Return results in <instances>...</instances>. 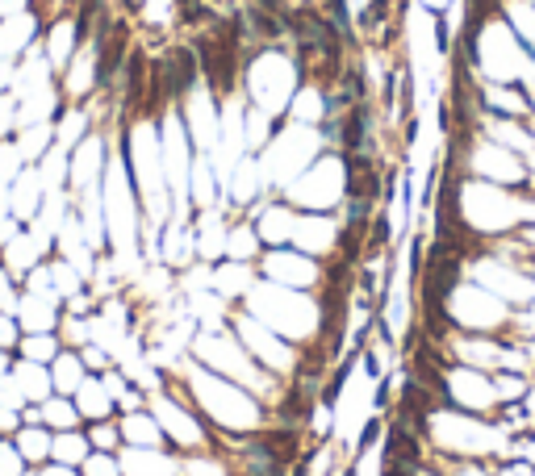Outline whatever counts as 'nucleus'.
Masks as SVG:
<instances>
[{"label": "nucleus", "instance_id": "nucleus-1", "mask_svg": "<svg viewBox=\"0 0 535 476\" xmlns=\"http://www.w3.org/2000/svg\"><path fill=\"white\" fill-rule=\"evenodd\" d=\"M59 322H63V297L21 288V297H17V327H21V335H59Z\"/></svg>", "mask_w": 535, "mask_h": 476}, {"label": "nucleus", "instance_id": "nucleus-2", "mask_svg": "<svg viewBox=\"0 0 535 476\" xmlns=\"http://www.w3.org/2000/svg\"><path fill=\"white\" fill-rule=\"evenodd\" d=\"M9 381H13V389L21 393V401H26V406H42L46 397L55 393V384H51V367L34 364V359H21V355L13 359Z\"/></svg>", "mask_w": 535, "mask_h": 476}, {"label": "nucleus", "instance_id": "nucleus-3", "mask_svg": "<svg viewBox=\"0 0 535 476\" xmlns=\"http://www.w3.org/2000/svg\"><path fill=\"white\" fill-rule=\"evenodd\" d=\"M21 451V460L29 468H42V464H51V448H55V431L46 426V422H21L17 426V435H9Z\"/></svg>", "mask_w": 535, "mask_h": 476}, {"label": "nucleus", "instance_id": "nucleus-4", "mask_svg": "<svg viewBox=\"0 0 535 476\" xmlns=\"http://www.w3.org/2000/svg\"><path fill=\"white\" fill-rule=\"evenodd\" d=\"M71 397H76V409H80L84 426H88V422L118 418V401L109 397V389H105V381H101V376H84V384Z\"/></svg>", "mask_w": 535, "mask_h": 476}, {"label": "nucleus", "instance_id": "nucleus-5", "mask_svg": "<svg viewBox=\"0 0 535 476\" xmlns=\"http://www.w3.org/2000/svg\"><path fill=\"white\" fill-rule=\"evenodd\" d=\"M84 376H93L88 367H84V359H80V351H71V347H63V351L51 359V384H55V393H63V397H71L76 389L84 384Z\"/></svg>", "mask_w": 535, "mask_h": 476}, {"label": "nucleus", "instance_id": "nucleus-6", "mask_svg": "<svg viewBox=\"0 0 535 476\" xmlns=\"http://www.w3.org/2000/svg\"><path fill=\"white\" fill-rule=\"evenodd\" d=\"M42 422L51 426V431H76V426H84L80 409H76V397H63V393H51L46 401H42Z\"/></svg>", "mask_w": 535, "mask_h": 476}, {"label": "nucleus", "instance_id": "nucleus-7", "mask_svg": "<svg viewBox=\"0 0 535 476\" xmlns=\"http://www.w3.org/2000/svg\"><path fill=\"white\" fill-rule=\"evenodd\" d=\"M88 451H93V443H88V435H84V426H76V431H59L55 435L51 460L68 464V468H80V464L88 460Z\"/></svg>", "mask_w": 535, "mask_h": 476}, {"label": "nucleus", "instance_id": "nucleus-8", "mask_svg": "<svg viewBox=\"0 0 535 476\" xmlns=\"http://www.w3.org/2000/svg\"><path fill=\"white\" fill-rule=\"evenodd\" d=\"M63 351V339L59 335H21V343H17V355L21 359H34V364H46L51 367V359Z\"/></svg>", "mask_w": 535, "mask_h": 476}, {"label": "nucleus", "instance_id": "nucleus-9", "mask_svg": "<svg viewBox=\"0 0 535 476\" xmlns=\"http://www.w3.org/2000/svg\"><path fill=\"white\" fill-rule=\"evenodd\" d=\"M21 409H26L21 393L13 389V381H4L0 384V439L17 435V426H21Z\"/></svg>", "mask_w": 535, "mask_h": 476}, {"label": "nucleus", "instance_id": "nucleus-10", "mask_svg": "<svg viewBox=\"0 0 535 476\" xmlns=\"http://www.w3.org/2000/svg\"><path fill=\"white\" fill-rule=\"evenodd\" d=\"M84 435H88V443H93V451H118L126 448L122 443V426H118V418H105V422H88L84 426Z\"/></svg>", "mask_w": 535, "mask_h": 476}, {"label": "nucleus", "instance_id": "nucleus-11", "mask_svg": "<svg viewBox=\"0 0 535 476\" xmlns=\"http://www.w3.org/2000/svg\"><path fill=\"white\" fill-rule=\"evenodd\" d=\"M80 476H126V472L113 451H88V460L80 464Z\"/></svg>", "mask_w": 535, "mask_h": 476}, {"label": "nucleus", "instance_id": "nucleus-12", "mask_svg": "<svg viewBox=\"0 0 535 476\" xmlns=\"http://www.w3.org/2000/svg\"><path fill=\"white\" fill-rule=\"evenodd\" d=\"M17 297H21V280L0 263V313H13L17 318Z\"/></svg>", "mask_w": 535, "mask_h": 476}, {"label": "nucleus", "instance_id": "nucleus-13", "mask_svg": "<svg viewBox=\"0 0 535 476\" xmlns=\"http://www.w3.org/2000/svg\"><path fill=\"white\" fill-rule=\"evenodd\" d=\"M29 464L21 460V451H17L13 439H0V476H21Z\"/></svg>", "mask_w": 535, "mask_h": 476}, {"label": "nucleus", "instance_id": "nucleus-14", "mask_svg": "<svg viewBox=\"0 0 535 476\" xmlns=\"http://www.w3.org/2000/svg\"><path fill=\"white\" fill-rule=\"evenodd\" d=\"M389 230H393V226H389V218L381 214V218L369 226V246H364V255L372 259V255H381V251H389Z\"/></svg>", "mask_w": 535, "mask_h": 476}, {"label": "nucleus", "instance_id": "nucleus-15", "mask_svg": "<svg viewBox=\"0 0 535 476\" xmlns=\"http://www.w3.org/2000/svg\"><path fill=\"white\" fill-rule=\"evenodd\" d=\"M17 343H21V327H17L13 313H0V351H13L17 355Z\"/></svg>", "mask_w": 535, "mask_h": 476}, {"label": "nucleus", "instance_id": "nucleus-16", "mask_svg": "<svg viewBox=\"0 0 535 476\" xmlns=\"http://www.w3.org/2000/svg\"><path fill=\"white\" fill-rule=\"evenodd\" d=\"M381 431H385L381 418H369V422H364V431H360V443H356V460L372 448V443H377V439H381Z\"/></svg>", "mask_w": 535, "mask_h": 476}, {"label": "nucleus", "instance_id": "nucleus-17", "mask_svg": "<svg viewBox=\"0 0 535 476\" xmlns=\"http://www.w3.org/2000/svg\"><path fill=\"white\" fill-rule=\"evenodd\" d=\"M423 243H426V238H414V243H410V272H414V280L423 276V259H426Z\"/></svg>", "mask_w": 535, "mask_h": 476}, {"label": "nucleus", "instance_id": "nucleus-18", "mask_svg": "<svg viewBox=\"0 0 535 476\" xmlns=\"http://www.w3.org/2000/svg\"><path fill=\"white\" fill-rule=\"evenodd\" d=\"M38 476H80V468H68V464L51 460V464H42V468H38Z\"/></svg>", "mask_w": 535, "mask_h": 476}, {"label": "nucleus", "instance_id": "nucleus-19", "mask_svg": "<svg viewBox=\"0 0 535 476\" xmlns=\"http://www.w3.org/2000/svg\"><path fill=\"white\" fill-rule=\"evenodd\" d=\"M389 397H393V376H381V384H377V409L389 406Z\"/></svg>", "mask_w": 535, "mask_h": 476}, {"label": "nucleus", "instance_id": "nucleus-20", "mask_svg": "<svg viewBox=\"0 0 535 476\" xmlns=\"http://www.w3.org/2000/svg\"><path fill=\"white\" fill-rule=\"evenodd\" d=\"M360 364H364V372H369V376H377V372H381V359H377V351H369V347L360 351Z\"/></svg>", "mask_w": 535, "mask_h": 476}, {"label": "nucleus", "instance_id": "nucleus-21", "mask_svg": "<svg viewBox=\"0 0 535 476\" xmlns=\"http://www.w3.org/2000/svg\"><path fill=\"white\" fill-rule=\"evenodd\" d=\"M13 359H17L13 351H0V384L9 381V372H13Z\"/></svg>", "mask_w": 535, "mask_h": 476}, {"label": "nucleus", "instance_id": "nucleus-22", "mask_svg": "<svg viewBox=\"0 0 535 476\" xmlns=\"http://www.w3.org/2000/svg\"><path fill=\"white\" fill-rule=\"evenodd\" d=\"M21 476H38V468H26V472H21Z\"/></svg>", "mask_w": 535, "mask_h": 476}, {"label": "nucleus", "instance_id": "nucleus-23", "mask_svg": "<svg viewBox=\"0 0 535 476\" xmlns=\"http://www.w3.org/2000/svg\"><path fill=\"white\" fill-rule=\"evenodd\" d=\"M347 476H356V468H352V472H347Z\"/></svg>", "mask_w": 535, "mask_h": 476}]
</instances>
